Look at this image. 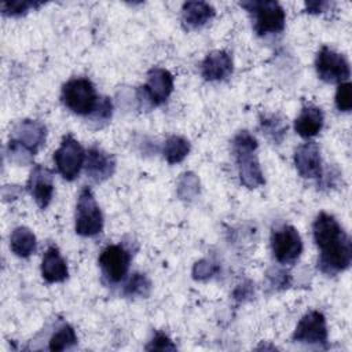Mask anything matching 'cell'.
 <instances>
[{"label": "cell", "mask_w": 352, "mask_h": 352, "mask_svg": "<svg viewBox=\"0 0 352 352\" xmlns=\"http://www.w3.org/2000/svg\"><path fill=\"white\" fill-rule=\"evenodd\" d=\"M268 279L271 282L272 286H276V287H287L289 283H290V276L287 272L285 271H280V270H275L274 271V275L268 274Z\"/></svg>", "instance_id": "cell-32"}, {"label": "cell", "mask_w": 352, "mask_h": 352, "mask_svg": "<svg viewBox=\"0 0 352 352\" xmlns=\"http://www.w3.org/2000/svg\"><path fill=\"white\" fill-rule=\"evenodd\" d=\"M271 249L278 263L292 265L302 252V241L293 226L283 224L272 231Z\"/></svg>", "instance_id": "cell-6"}, {"label": "cell", "mask_w": 352, "mask_h": 352, "mask_svg": "<svg viewBox=\"0 0 352 352\" xmlns=\"http://www.w3.org/2000/svg\"><path fill=\"white\" fill-rule=\"evenodd\" d=\"M260 126H261V131L275 143H280L287 131V124L285 122L283 118H280L276 114L261 117Z\"/></svg>", "instance_id": "cell-22"}, {"label": "cell", "mask_w": 352, "mask_h": 352, "mask_svg": "<svg viewBox=\"0 0 352 352\" xmlns=\"http://www.w3.org/2000/svg\"><path fill=\"white\" fill-rule=\"evenodd\" d=\"M41 275L44 280H47L48 283L63 282L67 279L69 270L58 248L50 246L45 250L41 261Z\"/></svg>", "instance_id": "cell-17"}, {"label": "cell", "mask_w": 352, "mask_h": 352, "mask_svg": "<svg viewBox=\"0 0 352 352\" xmlns=\"http://www.w3.org/2000/svg\"><path fill=\"white\" fill-rule=\"evenodd\" d=\"M190 153V143L182 136L172 135L164 144V157L169 164L182 162Z\"/></svg>", "instance_id": "cell-21"}, {"label": "cell", "mask_w": 352, "mask_h": 352, "mask_svg": "<svg viewBox=\"0 0 352 352\" xmlns=\"http://www.w3.org/2000/svg\"><path fill=\"white\" fill-rule=\"evenodd\" d=\"M76 232L81 236H95L103 230V214L91 188L84 187L76 205Z\"/></svg>", "instance_id": "cell-5"}, {"label": "cell", "mask_w": 352, "mask_h": 352, "mask_svg": "<svg viewBox=\"0 0 352 352\" xmlns=\"http://www.w3.org/2000/svg\"><path fill=\"white\" fill-rule=\"evenodd\" d=\"M314 239L320 250L318 268L336 275L345 271L352 261V242L340 223L329 213H319L312 226Z\"/></svg>", "instance_id": "cell-1"}, {"label": "cell", "mask_w": 352, "mask_h": 352, "mask_svg": "<svg viewBox=\"0 0 352 352\" xmlns=\"http://www.w3.org/2000/svg\"><path fill=\"white\" fill-rule=\"evenodd\" d=\"M179 195L184 199L194 197L199 190V182L194 173H183L179 180Z\"/></svg>", "instance_id": "cell-27"}, {"label": "cell", "mask_w": 352, "mask_h": 352, "mask_svg": "<svg viewBox=\"0 0 352 352\" xmlns=\"http://www.w3.org/2000/svg\"><path fill=\"white\" fill-rule=\"evenodd\" d=\"M45 136L47 129L40 121L23 120L14 128L11 139L36 154L38 148L44 144Z\"/></svg>", "instance_id": "cell-15"}, {"label": "cell", "mask_w": 352, "mask_h": 352, "mask_svg": "<svg viewBox=\"0 0 352 352\" xmlns=\"http://www.w3.org/2000/svg\"><path fill=\"white\" fill-rule=\"evenodd\" d=\"M43 6V1H34V0H12V1H4L1 3V12L8 16H19L26 14L29 10H34L37 7Z\"/></svg>", "instance_id": "cell-25"}, {"label": "cell", "mask_w": 352, "mask_h": 352, "mask_svg": "<svg viewBox=\"0 0 352 352\" xmlns=\"http://www.w3.org/2000/svg\"><path fill=\"white\" fill-rule=\"evenodd\" d=\"M147 351H175L176 345L164 333H155L150 344L146 346Z\"/></svg>", "instance_id": "cell-31"}, {"label": "cell", "mask_w": 352, "mask_h": 352, "mask_svg": "<svg viewBox=\"0 0 352 352\" xmlns=\"http://www.w3.org/2000/svg\"><path fill=\"white\" fill-rule=\"evenodd\" d=\"M257 140L248 131H241L232 140V151L238 165L241 183L248 188H256L265 183L256 157Z\"/></svg>", "instance_id": "cell-2"}, {"label": "cell", "mask_w": 352, "mask_h": 352, "mask_svg": "<svg viewBox=\"0 0 352 352\" xmlns=\"http://www.w3.org/2000/svg\"><path fill=\"white\" fill-rule=\"evenodd\" d=\"M111 113H113V104L111 100L106 96H102L99 99L98 107L95 109V111L89 116L91 122H95L96 125L102 126L103 124H106L110 118H111Z\"/></svg>", "instance_id": "cell-26"}, {"label": "cell", "mask_w": 352, "mask_h": 352, "mask_svg": "<svg viewBox=\"0 0 352 352\" xmlns=\"http://www.w3.org/2000/svg\"><path fill=\"white\" fill-rule=\"evenodd\" d=\"M253 294V285L250 282H243L241 285L236 286V289L234 290V298L238 301H245L249 297H252Z\"/></svg>", "instance_id": "cell-33"}, {"label": "cell", "mask_w": 352, "mask_h": 352, "mask_svg": "<svg viewBox=\"0 0 352 352\" xmlns=\"http://www.w3.org/2000/svg\"><path fill=\"white\" fill-rule=\"evenodd\" d=\"M151 292V282L144 274L135 272L124 286V294L128 297H147Z\"/></svg>", "instance_id": "cell-24"}, {"label": "cell", "mask_w": 352, "mask_h": 352, "mask_svg": "<svg viewBox=\"0 0 352 352\" xmlns=\"http://www.w3.org/2000/svg\"><path fill=\"white\" fill-rule=\"evenodd\" d=\"M316 73L326 82H344L351 76V69L346 58L342 54L323 45L315 59Z\"/></svg>", "instance_id": "cell-8"}, {"label": "cell", "mask_w": 352, "mask_h": 352, "mask_svg": "<svg viewBox=\"0 0 352 352\" xmlns=\"http://www.w3.org/2000/svg\"><path fill=\"white\" fill-rule=\"evenodd\" d=\"M214 16V8L205 1H187L182 7V21L187 29H198Z\"/></svg>", "instance_id": "cell-19"}, {"label": "cell", "mask_w": 352, "mask_h": 352, "mask_svg": "<svg viewBox=\"0 0 352 352\" xmlns=\"http://www.w3.org/2000/svg\"><path fill=\"white\" fill-rule=\"evenodd\" d=\"M10 248L18 257H29L36 250V236L26 227H16L10 236Z\"/></svg>", "instance_id": "cell-20"}, {"label": "cell", "mask_w": 352, "mask_h": 352, "mask_svg": "<svg viewBox=\"0 0 352 352\" xmlns=\"http://www.w3.org/2000/svg\"><path fill=\"white\" fill-rule=\"evenodd\" d=\"M241 7L253 14L254 30L258 36L279 33L285 29L286 15L282 6L274 0L242 1Z\"/></svg>", "instance_id": "cell-4"}, {"label": "cell", "mask_w": 352, "mask_h": 352, "mask_svg": "<svg viewBox=\"0 0 352 352\" xmlns=\"http://www.w3.org/2000/svg\"><path fill=\"white\" fill-rule=\"evenodd\" d=\"M76 344H77V336L74 329L69 324H63L52 334L48 348L51 351H65V349H70Z\"/></svg>", "instance_id": "cell-23"}, {"label": "cell", "mask_w": 352, "mask_h": 352, "mask_svg": "<svg viewBox=\"0 0 352 352\" xmlns=\"http://www.w3.org/2000/svg\"><path fill=\"white\" fill-rule=\"evenodd\" d=\"M8 155H10V160L16 162V164H29L32 160H33V153L29 151L26 147H23L22 144H19L18 142L10 139L8 142Z\"/></svg>", "instance_id": "cell-28"}, {"label": "cell", "mask_w": 352, "mask_h": 352, "mask_svg": "<svg viewBox=\"0 0 352 352\" xmlns=\"http://www.w3.org/2000/svg\"><path fill=\"white\" fill-rule=\"evenodd\" d=\"M336 106L340 111H349L352 109V85L341 82L336 92Z\"/></svg>", "instance_id": "cell-29"}, {"label": "cell", "mask_w": 352, "mask_h": 352, "mask_svg": "<svg viewBox=\"0 0 352 352\" xmlns=\"http://www.w3.org/2000/svg\"><path fill=\"white\" fill-rule=\"evenodd\" d=\"M217 271H219V265H216L214 263L209 260H199L192 267V276L194 279H198V280H206L213 275H216Z\"/></svg>", "instance_id": "cell-30"}, {"label": "cell", "mask_w": 352, "mask_h": 352, "mask_svg": "<svg viewBox=\"0 0 352 352\" xmlns=\"http://www.w3.org/2000/svg\"><path fill=\"white\" fill-rule=\"evenodd\" d=\"M54 161L63 179L74 180L85 162V151L72 135H66L54 153Z\"/></svg>", "instance_id": "cell-7"}, {"label": "cell", "mask_w": 352, "mask_h": 352, "mask_svg": "<svg viewBox=\"0 0 352 352\" xmlns=\"http://www.w3.org/2000/svg\"><path fill=\"white\" fill-rule=\"evenodd\" d=\"M232 73V59L226 51H213L206 55L201 66V74L208 81L226 80Z\"/></svg>", "instance_id": "cell-16"}, {"label": "cell", "mask_w": 352, "mask_h": 352, "mask_svg": "<svg viewBox=\"0 0 352 352\" xmlns=\"http://www.w3.org/2000/svg\"><path fill=\"white\" fill-rule=\"evenodd\" d=\"M330 6L327 1H307L305 3V10L309 14H319L326 11V8Z\"/></svg>", "instance_id": "cell-34"}, {"label": "cell", "mask_w": 352, "mask_h": 352, "mask_svg": "<svg viewBox=\"0 0 352 352\" xmlns=\"http://www.w3.org/2000/svg\"><path fill=\"white\" fill-rule=\"evenodd\" d=\"M85 173L94 182H104L109 179L116 169V160L111 154L106 153L98 146H92L85 154Z\"/></svg>", "instance_id": "cell-13"}, {"label": "cell", "mask_w": 352, "mask_h": 352, "mask_svg": "<svg viewBox=\"0 0 352 352\" xmlns=\"http://www.w3.org/2000/svg\"><path fill=\"white\" fill-rule=\"evenodd\" d=\"M294 165L300 176L305 179H318L322 176L320 150L316 143L308 142L297 147L294 153Z\"/></svg>", "instance_id": "cell-14"}, {"label": "cell", "mask_w": 352, "mask_h": 352, "mask_svg": "<svg viewBox=\"0 0 352 352\" xmlns=\"http://www.w3.org/2000/svg\"><path fill=\"white\" fill-rule=\"evenodd\" d=\"M140 91L151 106H160L173 91V76L166 69L153 67L147 73V81Z\"/></svg>", "instance_id": "cell-11"}, {"label": "cell", "mask_w": 352, "mask_h": 352, "mask_svg": "<svg viewBox=\"0 0 352 352\" xmlns=\"http://www.w3.org/2000/svg\"><path fill=\"white\" fill-rule=\"evenodd\" d=\"M323 111L312 104H308L302 107L301 113L294 121V129L296 132L305 139H309L319 133V131L323 126Z\"/></svg>", "instance_id": "cell-18"}, {"label": "cell", "mask_w": 352, "mask_h": 352, "mask_svg": "<svg viewBox=\"0 0 352 352\" xmlns=\"http://www.w3.org/2000/svg\"><path fill=\"white\" fill-rule=\"evenodd\" d=\"M60 99L63 104L77 116L89 117L99 103L94 84L84 77L72 78L62 87Z\"/></svg>", "instance_id": "cell-3"}, {"label": "cell", "mask_w": 352, "mask_h": 352, "mask_svg": "<svg viewBox=\"0 0 352 352\" xmlns=\"http://www.w3.org/2000/svg\"><path fill=\"white\" fill-rule=\"evenodd\" d=\"M129 263L131 254L120 245L106 246L99 256V265L104 276L113 283H118L125 278Z\"/></svg>", "instance_id": "cell-10"}, {"label": "cell", "mask_w": 352, "mask_h": 352, "mask_svg": "<svg viewBox=\"0 0 352 352\" xmlns=\"http://www.w3.org/2000/svg\"><path fill=\"white\" fill-rule=\"evenodd\" d=\"M293 341L309 345H324L327 341V326L323 314L319 311L307 312L296 326Z\"/></svg>", "instance_id": "cell-9"}, {"label": "cell", "mask_w": 352, "mask_h": 352, "mask_svg": "<svg viewBox=\"0 0 352 352\" xmlns=\"http://www.w3.org/2000/svg\"><path fill=\"white\" fill-rule=\"evenodd\" d=\"M28 190L38 208L45 209L54 195V180L50 169L36 165L28 180Z\"/></svg>", "instance_id": "cell-12"}]
</instances>
